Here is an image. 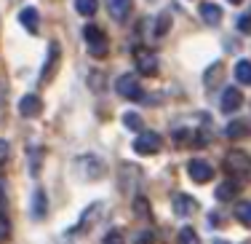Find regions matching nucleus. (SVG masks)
Segmentation results:
<instances>
[{
  "instance_id": "obj_9",
  "label": "nucleus",
  "mask_w": 251,
  "mask_h": 244,
  "mask_svg": "<svg viewBox=\"0 0 251 244\" xmlns=\"http://www.w3.org/2000/svg\"><path fill=\"white\" fill-rule=\"evenodd\" d=\"M198 210V201L190 199L187 193H174V215L176 217H190Z\"/></svg>"
},
{
  "instance_id": "obj_8",
  "label": "nucleus",
  "mask_w": 251,
  "mask_h": 244,
  "mask_svg": "<svg viewBox=\"0 0 251 244\" xmlns=\"http://www.w3.org/2000/svg\"><path fill=\"white\" fill-rule=\"evenodd\" d=\"M77 166L86 169V172H83L86 180H97V177H101V172H104V164H101L97 156H80V158H77Z\"/></svg>"
},
{
  "instance_id": "obj_22",
  "label": "nucleus",
  "mask_w": 251,
  "mask_h": 244,
  "mask_svg": "<svg viewBox=\"0 0 251 244\" xmlns=\"http://www.w3.org/2000/svg\"><path fill=\"white\" fill-rule=\"evenodd\" d=\"M235 217L241 220L243 225H251V201H241L235 207Z\"/></svg>"
},
{
  "instance_id": "obj_10",
  "label": "nucleus",
  "mask_w": 251,
  "mask_h": 244,
  "mask_svg": "<svg viewBox=\"0 0 251 244\" xmlns=\"http://www.w3.org/2000/svg\"><path fill=\"white\" fill-rule=\"evenodd\" d=\"M40 110H43V102H40L38 94H25V97L19 99V113H22L25 118L40 116Z\"/></svg>"
},
{
  "instance_id": "obj_5",
  "label": "nucleus",
  "mask_w": 251,
  "mask_h": 244,
  "mask_svg": "<svg viewBox=\"0 0 251 244\" xmlns=\"http://www.w3.org/2000/svg\"><path fill=\"white\" fill-rule=\"evenodd\" d=\"M59 57H62L59 43H56V40H51V43H49V57H46V64H43V73H40V81H43V83H49L53 78L56 64H59Z\"/></svg>"
},
{
  "instance_id": "obj_20",
  "label": "nucleus",
  "mask_w": 251,
  "mask_h": 244,
  "mask_svg": "<svg viewBox=\"0 0 251 244\" xmlns=\"http://www.w3.org/2000/svg\"><path fill=\"white\" fill-rule=\"evenodd\" d=\"M169 30H171V14L163 11V14L158 16V22H155V38H163Z\"/></svg>"
},
{
  "instance_id": "obj_11",
  "label": "nucleus",
  "mask_w": 251,
  "mask_h": 244,
  "mask_svg": "<svg viewBox=\"0 0 251 244\" xmlns=\"http://www.w3.org/2000/svg\"><path fill=\"white\" fill-rule=\"evenodd\" d=\"M201 19L206 22V25H211V27H217L219 22H222V8H219L217 3H211V0H206V3H201Z\"/></svg>"
},
{
  "instance_id": "obj_23",
  "label": "nucleus",
  "mask_w": 251,
  "mask_h": 244,
  "mask_svg": "<svg viewBox=\"0 0 251 244\" xmlns=\"http://www.w3.org/2000/svg\"><path fill=\"white\" fill-rule=\"evenodd\" d=\"M176 244H201V239H198V234H195L193 228H182L179 236H176Z\"/></svg>"
},
{
  "instance_id": "obj_21",
  "label": "nucleus",
  "mask_w": 251,
  "mask_h": 244,
  "mask_svg": "<svg viewBox=\"0 0 251 244\" xmlns=\"http://www.w3.org/2000/svg\"><path fill=\"white\" fill-rule=\"evenodd\" d=\"M46 207H49V201H46V193L43 190H35V199H32V212L38 217L46 215Z\"/></svg>"
},
{
  "instance_id": "obj_19",
  "label": "nucleus",
  "mask_w": 251,
  "mask_h": 244,
  "mask_svg": "<svg viewBox=\"0 0 251 244\" xmlns=\"http://www.w3.org/2000/svg\"><path fill=\"white\" fill-rule=\"evenodd\" d=\"M235 193H238V183H232V180H225L222 185L217 188V199H219V201H227V199H232Z\"/></svg>"
},
{
  "instance_id": "obj_29",
  "label": "nucleus",
  "mask_w": 251,
  "mask_h": 244,
  "mask_svg": "<svg viewBox=\"0 0 251 244\" xmlns=\"http://www.w3.org/2000/svg\"><path fill=\"white\" fill-rule=\"evenodd\" d=\"M5 158H8V142H5V140H0V164H3Z\"/></svg>"
},
{
  "instance_id": "obj_2",
  "label": "nucleus",
  "mask_w": 251,
  "mask_h": 244,
  "mask_svg": "<svg viewBox=\"0 0 251 244\" xmlns=\"http://www.w3.org/2000/svg\"><path fill=\"white\" fill-rule=\"evenodd\" d=\"M115 92L121 94V97H126V99H145L142 97V86H139V78H136L134 73H123L121 78L115 81Z\"/></svg>"
},
{
  "instance_id": "obj_1",
  "label": "nucleus",
  "mask_w": 251,
  "mask_h": 244,
  "mask_svg": "<svg viewBox=\"0 0 251 244\" xmlns=\"http://www.w3.org/2000/svg\"><path fill=\"white\" fill-rule=\"evenodd\" d=\"M83 38H86V43H88V54L91 57H104L107 54V35H104V30H99L97 25H88V27H83Z\"/></svg>"
},
{
  "instance_id": "obj_27",
  "label": "nucleus",
  "mask_w": 251,
  "mask_h": 244,
  "mask_svg": "<svg viewBox=\"0 0 251 244\" xmlns=\"http://www.w3.org/2000/svg\"><path fill=\"white\" fill-rule=\"evenodd\" d=\"M238 30H241V32H246V35H251V14L238 19Z\"/></svg>"
},
{
  "instance_id": "obj_15",
  "label": "nucleus",
  "mask_w": 251,
  "mask_h": 244,
  "mask_svg": "<svg viewBox=\"0 0 251 244\" xmlns=\"http://www.w3.org/2000/svg\"><path fill=\"white\" fill-rule=\"evenodd\" d=\"M235 78H238V83H243V86H251V62L249 59H241V62L235 64Z\"/></svg>"
},
{
  "instance_id": "obj_24",
  "label": "nucleus",
  "mask_w": 251,
  "mask_h": 244,
  "mask_svg": "<svg viewBox=\"0 0 251 244\" xmlns=\"http://www.w3.org/2000/svg\"><path fill=\"white\" fill-rule=\"evenodd\" d=\"M219 78H222V62H214L211 67L206 70V83H208V86H214Z\"/></svg>"
},
{
  "instance_id": "obj_31",
  "label": "nucleus",
  "mask_w": 251,
  "mask_h": 244,
  "mask_svg": "<svg viewBox=\"0 0 251 244\" xmlns=\"http://www.w3.org/2000/svg\"><path fill=\"white\" fill-rule=\"evenodd\" d=\"M227 3H232V5H238V3H241V0H227Z\"/></svg>"
},
{
  "instance_id": "obj_7",
  "label": "nucleus",
  "mask_w": 251,
  "mask_h": 244,
  "mask_svg": "<svg viewBox=\"0 0 251 244\" xmlns=\"http://www.w3.org/2000/svg\"><path fill=\"white\" fill-rule=\"evenodd\" d=\"M131 8H134V0H107V11L115 22H126L131 16Z\"/></svg>"
},
{
  "instance_id": "obj_30",
  "label": "nucleus",
  "mask_w": 251,
  "mask_h": 244,
  "mask_svg": "<svg viewBox=\"0 0 251 244\" xmlns=\"http://www.w3.org/2000/svg\"><path fill=\"white\" fill-rule=\"evenodd\" d=\"M139 244H152V234H139Z\"/></svg>"
},
{
  "instance_id": "obj_28",
  "label": "nucleus",
  "mask_w": 251,
  "mask_h": 244,
  "mask_svg": "<svg viewBox=\"0 0 251 244\" xmlns=\"http://www.w3.org/2000/svg\"><path fill=\"white\" fill-rule=\"evenodd\" d=\"M136 212H139V217H147L150 215V204H145V199H136Z\"/></svg>"
},
{
  "instance_id": "obj_12",
  "label": "nucleus",
  "mask_w": 251,
  "mask_h": 244,
  "mask_svg": "<svg viewBox=\"0 0 251 244\" xmlns=\"http://www.w3.org/2000/svg\"><path fill=\"white\" fill-rule=\"evenodd\" d=\"M225 166H227L230 172H249V169H251V158H249L243 151H232L230 156H227Z\"/></svg>"
},
{
  "instance_id": "obj_26",
  "label": "nucleus",
  "mask_w": 251,
  "mask_h": 244,
  "mask_svg": "<svg viewBox=\"0 0 251 244\" xmlns=\"http://www.w3.org/2000/svg\"><path fill=\"white\" fill-rule=\"evenodd\" d=\"M101 244H126V239H123L121 231H110V234L101 239Z\"/></svg>"
},
{
  "instance_id": "obj_16",
  "label": "nucleus",
  "mask_w": 251,
  "mask_h": 244,
  "mask_svg": "<svg viewBox=\"0 0 251 244\" xmlns=\"http://www.w3.org/2000/svg\"><path fill=\"white\" fill-rule=\"evenodd\" d=\"M227 137H232V140H238V137H246L249 134V123L246 121H230L225 129Z\"/></svg>"
},
{
  "instance_id": "obj_3",
  "label": "nucleus",
  "mask_w": 251,
  "mask_h": 244,
  "mask_svg": "<svg viewBox=\"0 0 251 244\" xmlns=\"http://www.w3.org/2000/svg\"><path fill=\"white\" fill-rule=\"evenodd\" d=\"M160 148H163V137H160L158 132H142L134 140V151L139 153V156H152V153L160 151Z\"/></svg>"
},
{
  "instance_id": "obj_4",
  "label": "nucleus",
  "mask_w": 251,
  "mask_h": 244,
  "mask_svg": "<svg viewBox=\"0 0 251 244\" xmlns=\"http://www.w3.org/2000/svg\"><path fill=\"white\" fill-rule=\"evenodd\" d=\"M187 175H190V180L193 183H208L214 177V169H211V164L208 161H203V158H193V161L187 164Z\"/></svg>"
},
{
  "instance_id": "obj_6",
  "label": "nucleus",
  "mask_w": 251,
  "mask_h": 244,
  "mask_svg": "<svg viewBox=\"0 0 251 244\" xmlns=\"http://www.w3.org/2000/svg\"><path fill=\"white\" fill-rule=\"evenodd\" d=\"M134 57H136V67H139L142 75H155V73H158V57H155L152 51L139 49Z\"/></svg>"
},
{
  "instance_id": "obj_17",
  "label": "nucleus",
  "mask_w": 251,
  "mask_h": 244,
  "mask_svg": "<svg viewBox=\"0 0 251 244\" xmlns=\"http://www.w3.org/2000/svg\"><path fill=\"white\" fill-rule=\"evenodd\" d=\"M75 11L80 16H94L99 11V0H75Z\"/></svg>"
},
{
  "instance_id": "obj_18",
  "label": "nucleus",
  "mask_w": 251,
  "mask_h": 244,
  "mask_svg": "<svg viewBox=\"0 0 251 244\" xmlns=\"http://www.w3.org/2000/svg\"><path fill=\"white\" fill-rule=\"evenodd\" d=\"M123 126L131 129V132H142V129H145V123H142L139 113H123Z\"/></svg>"
},
{
  "instance_id": "obj_25",
  "label": "nucleus",
  "mask_w": 251,
  "mask_h": 244,
  "mask_svg": "<svg viewBox=\"0 0 251 244\" xmlns=\"http://www.w3.org/2000/svg\"><path fill=\"white\" fill-rule=\"evenodd\" d=\"M8 239H11V220L0 215V242H8Z\"/></svg>"
},
{
  "instance_id": "obj_14",
  "label": "nucleus",
  "mask_w": 251,
  "mask_h": 244,
  "mask_svg": "<svg viewBox=\"0 0 251 244\" xmlns=\"http://www.w3.org/2000/svg\"><path fill=\"white\" fill-rule=\"evenodd\" d=\"M19 22L25 25L27 32H38V8H22L19 11Z\"/></svg>"
},
{
  "instance_id": "obj_13",
  "label": "nucleus",
  "mask_w": 251,
  "mask_h": 244,
  "mask_svg": "<svg viewBox=\"0 0 251 244\" xmlns=\"http://www.w3.org/2000/svg\"><path fill=\"white\" fill-rule=\"evenodd\" d=\"M243 105V94H241V89H227V92L222 94V110L225 113H235L238 108Z\"/></svg>"
}]
</instances>
